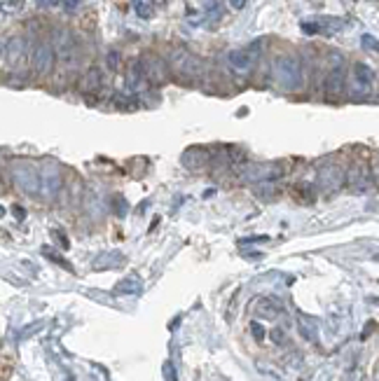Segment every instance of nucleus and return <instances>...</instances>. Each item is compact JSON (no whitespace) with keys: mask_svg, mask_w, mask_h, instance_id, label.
I'll use <instances>...</instances> for the list:
<instances>
[{"mask_svg":"<svg viewBox=\"0 0 379 381\" xmlns=\"http://www.w3.org/2000/svg\"><path fill=\"white\" fill-rule=\"evenodd\" d=\"M274 77H276V82H279V87L288 89V92H297V89L302 87V79H304L302 64H299L297 56L295 54L279 56L274 64Z\"/></svg>","mask_w":379,"mask_h":381,"instance_id":"nucleus-1","label":"nucleus"},{"mask_svg":"<svg viewBox=\"0 0 379 381\" xmlns=\"http://www.w3.org/2000/svg\"><path fill=\"white\" fill-rule=\"evenodd\" d=\"M169 66H171V71L183 79L197 77L201 71V61L197 59L195 54H190L188 49H173L171 56H169Z\"/></svg>","mask_w":379,"mask_h":381,"instance_id":"nucleus-2","label":"nucleus"},{"mask_svg":"<svg viewBox=\"0 0 379 381\" xmlns=\"http://www.w3.org/2000/svg\"><path fill=\"white\" fill-rule=\"evenodd\" d=\"M52 47H54V54H56V61H61V64H75V56H77V42H75V36H73L68 28H56L54 36H52Z\"/></svg>","mask_w":379,"mask_h":381,"instance_id":"nucleus-3","label":"nucleus"},{"mask_svg":"<svg viewBox=\"0 0 379 381\" xmlns=\"http://www.w3.org/2000/svg\"><path fill=\"white\" fill-rule=\"evenodd\" d=\"M12 180L24 195H38V192H40V173H38L28 162L12 164Z\"/></svg>","mask_w":379,"mask_h":381,"instance_id":"nucleus-4","label":"nucleus"},{"mask_svg":"<svg viewBox=\"0 0 379 381\" xmlns=\"http://www.w3.org/2000/svg\"><path fill=\"white\" fill-rule=\"evenodd\" d=\"M56 64V54H54V47L49 40H40V42H36V47H33L31 52V66H33V73H36L38 77H45L52 73V68Z\"/></svg>","mask_w":379,"mask_h":381,"instance_id":"nucleus-5","label":"nucleus"},{"mask_svg":"<svg viewBox=\"0 0 379 381\" xmlns=\"http://www.w3.org/2000/svg\"><path fill=\"white\" fill-rule=\"evenodd\" d=\"M258 47H260V42H253V45H248V47L232 49V52L228 54V64L232 71L239 73V75L251 73L253 66H256V61H258Z\"/></svg>","mask_w":379,"mask_h":381,"instance_id":"nucleus-6","label":"nucleus"},{"mask_svg":"<svg viewBox=\"0 0 379 381\" xmlns=\"http://www.w3.org/2000/svg\"><path fill=\"white\" fill-rule=\"evenodd\" d=\"M26 56H28V42H26V38H21V36L8 38V42L3 45V59H5V64H8L10 68H19V66H24Z\"/></svg>","mask_w":379,"mask_h":381,"instance_id":"nucleus-7","label":"nucleus"},{"mask_svg":"<svg viewBox=\"0 0 379 381\" xmlns=\"http://www.w3.org/2000/svg\"><path fill=\"white\" fill-rule=\"evenodd\" d=\"M344 87H347V71H344L342 61H337L326 77V92L330 99H337V96L344 92Z\"/></svg>","mask_w":379,"mask_h":381,"instance_id":"nucleus-8","label":"nucleus"},{"mask_svg":"<svg viewBox=\"0 0 379 381\" xmlns=\"http://www.w3.org/2000/svg\"><path fill=\"white\" fill-rule=\"evenodd\" d=\"M143 71H145V77H148V82L152 84H162V82H167V77H169V73H167V64L160 59V56H155V54H148L145 56L143 61Z\"/></svg>","mask_w":379,"mask_h":381,"instance_id":"nucleus-9","label":"nucleus"},{"mask_svg":"<svg viewBox=\"0 0 379 381\" xmlns=\"http://www.w3.org/2000/svg\"><path fill=\"white\" fill-rule=\"evenodd\" d=\"M344 24L339 19H316V21H302V31L309 36L316 33H337Z\"/></svg>","mask_w":379,"mask_h":381,"instance_id":"nucleus-10","label":"nucleus"},{"mask_svg":"<svg viewBox=\"0 0 379 381\" xmlns=\"http://www.w3.org/2000/svg\"><path fill=\"white\" fill-rule=\"evenodd\" d=\"M354 82L360 92H367L375 84V71L367 64H354Z\"/></svg>","mask_w":379,"mask_h":381,"instance_id":"nucleus-11","label":"nucleus"},{"mask_svg":"<svg viewBox=\"0 0 379 381\" xmlns=\"http://www.w3.org/2000/svg\"><path fill=\"white\" fill-rule=\"evenodd\" d=\"M319 180H321V187H330V190H337L339 185H342V180H344V173H342V169L339 167H323L321 169V173H319Z\"/></svg>","mask_w":379,"mask_h":381,"instance_id":"nucleus-12","label":"nucleus"},{"mask_svg":"<svg viewBox=\"0 0 379 381\" xmlns=\"http://www.w3.org/2000/svg\"><path fill=\"white\" fill-rule=\"evenodd\" d=\"M127 82H129V89H140L145 82H148V77H145V71H143V64L140 61H134L132 66H129V75H127Z\"/></svg>","mask_w":379,"mask_h":381,"instance_id":"nucleus-13","label":"nucleus"},{"mask_svg":"<svg viewBox=\"0 0 379 381\" xmlns=\"http://www.w3.org/2000/svg\"><path fill=\"white\" fill-rule=\"evenodd\" d=\"M40 187H45V192H49V195H54L56 190L61 187V175L56 171V167H52V175L49 173H42L40 175Z\"/></svg>","mask_w":379,"mask_h":381,"instance_id":"nucleus-14","label":"nucleus"},{"mask_svg":"<svg viewBox=\"0 0 379 381\" xmlns=\"http://www.w3.org/2000/svg\"><path fill=\"white\" fill-rule=\"evenodd\" d=\"M99 87H101V71L94 66V68H89L87 75H84V79H82V89H84V92L92 94V92H96Z\"/></svg>","mask_w":379,"mask_h":381,"instance_id":"nucleus-15","label":"nucleus"},{"mask_svg":"<svg viewBox=\"0 0 379 381\" xmlns=\"http://www.w3.org/2000/svg\"><path fill=\"white\" fill-rule=\"evenodd\" d=\"M134 8H136V12H138V16H145V19L152 16V5L148 0H134Z\"/></svg>","mask_w":379,"mask_h":381,"instance_id":"nucleus-16","label":"nucleus"},{"mask_svg":"<svg viewBox=\"0 0 379 381\" xmlns=\"http://www.w3.org/2000/svg\"><path fill=\"white\" fill-rule=\"evenodd\" d=\"M206 16L208 19H220V16H223V8H220V3L218 0H211V3H206Z\"/></svg>","mask_w":379,"mask_h":381,"instance_id":"nucleus-17","label":"nucleus"},{"mask_svg":"<svg viewBox=\"0 0 379 381\" xmlns=\"http://www.w3.org/2000/svg\"><path fill=\"white\" fill-rule=\"evenodd\" d=\"M38 8H45V10L64 8V0H38Z\"/></svg>","mask_w":379,"mask_h":381,"instance_id":"nucleus-18","label":"nucleus"},{"mask_svg":"<svg viewBox=\"0 0 379 381\" xmlns=\"http://www.w3.org/2000/svg\"><path fill=\"white\" fill-rule=\"evenodd\" d=\"M363 47H370L372 52H377V40L372 38V36H365L363 38Z\"/></svg>","mask_w":379,"mask_h":381,"instance_id":"nucleus-19","label":"nucleus"},{"mask_svg":"<svg viewBox=\"0 0 379 381\" xmlns=\"http://www.w3.org/2000/svg\"><path fill=\"white\" fill-rule=\"evenodd\" d=\"M108 64H110L112 71H117V66H120V54H117V52H110V56H108Z\"/></svg>","mask_w":379,"mask_h":381,"instance_id":"nucleus-20","label":"nucleus"},{"mask_svg":"<svg viewBox=\"0 0 379 381\" xmlns=\"http://www.w3.org/2000/svg\"><path fill=\"white\" fill-rule=\"evenodd\" d=\"M230 5H232L234 10H241V8L246 5V0H230Z\"/></svg>","mask_w":379,"mask_h":381,"instance_id":"nucleus-21","label":"nucleus"}]
</instances>
